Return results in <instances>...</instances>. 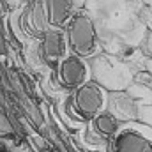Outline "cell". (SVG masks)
<instances>
[{"mask_svg": "<svg viewBox=\"0 0 152 152\" xmlns=\"http://www.w3.org/2000/svg\"><path fill=\"white\" fill-rule=\"evenodd\" d=\"M90 64V78L97 85H101L104 90L117 92L124 90L131 85L133 73L129 66L112 55H94Z\"/></svg>", "mask_w": 152, "mask_h": 152, "instance_id": "cell-1", "label": "cell"}, {"mask_svg": "<svg viewBox=\"0 0 152 152\" xmlns=\"http://www.w3.org/2000/svg\"><path fill=\"white\" fill-rule=\"evenodd\" d=\"M64 30L71 53H76L83 58H92L94 55H97L99 39L96 32V25L90 16L83 12H76Z\"/></svg>", "mask_w": 152, "mask_h": 152, "instance_id": "cell-2", "label": "cell"}, {"mask_svg": "<svg viewBox=\"0 0 152 152\" xmlns=\"http://www.w3.org/2000/svg\"><path fill=\"white\" fill-rule=\"evenodd\" d=\"M106 101H108L106 90L96 81H87L85 85L75 90L71 97V108L78 118L92 120L101 112H104Z\"/></svg>", "mask_w": 152, "mask_h": 152, "instance_id": "cell-3", "label": "cell"}, {"mask_svg": "<svg viewBox=\"0 0 152 152\" xmlns=\"http://www.w3.org/2000/svg\"><path fill=\"white\" fill-rule=\"evenodd\" d=\"M112 152H152V127L143 122L126 124L113 136Z\"/></svg>", "mask_w": 152, "mask_h": 152, "instance_id": "cell-4", "label": "cell"}, {"mask_svg": "<svg viewBox=\"0 0 152 152\" xmlns=\"http://www.w3.org/2000/svg\"><path fill=\"white\" fill-rule=\"evenodd\" d=\"M57 78L62 87L76 90L90 81V64L87 62V58L76 53H67L57 64Z\"/></svg>", "mask_w": 152, "mask_h": 152, "instance_id": "cell-5", "label": "cell"}, {"mask_svg": "<svg viewBox=\"0 0 152 152\" xmlns=\"http://www.w3.org/2000/svg\"><path fill=\"white\" fill-rule=\"evenodd\" d=\"M41 55L48 64H58L69 51V44L66 37V30L64 28H48L42 36H41Z\"/></svg>", "mask_w": 152, "mask_h": 152, "instance_id": "cell-6", "label": "cell"}, {"mask_svg": "<svg viewBox=\"0 0 152 152\" xmlns=\"http://www.w3.org/2000/svg\"><path fill=\"white\" fill-rule=\"evenodd\" d=\"M106 110L120 120V122H129L138 118V110H140V103L134 101L127 90H117V92H110L108 94V101H106Z\"/></svg>", "mask_w": 152, "mask_h": 152, "instance_id": "cell-7", "label": "cell"}, {"mask_svg": "<svg viewBox=\"0 0 152 152\" xmlns=\"http://www.w3.org/2000/svg\"><path fill=\"white\" fill-rule=\"evenodd\" d=\"M50 25L55 28H66L69 20L76 14L75 0H44Z\"/></svg>", "mask_w": 152, "mask_h": 152, "instance_id": "cell-8", "label": "cell"}, {"mask_svg": "<svg viewBox=\"0 0 152 152\" xmlns=\"http://www.w3.org/2000/svg\"><path fill=\"white\" fill-rule=\"evenodd\" d=\"M90 127H92V131L97 136H101V138H112L120 129V120L112 112L104 110V112H101L97 117H94L90 120Z\"/></svg>", "mask_w": 152, "mask_h": 152, "instance_id": "cell-9", "label": "cell"}, {"mask_svg": "<svg viewBox=\"0 0 152 152\" xmlns=\"http://www.w3.org/2000/svg\"><path fill=\"white\" fill-rule=\"evenodd\" d=\"M27 23L32 27L34 32H37L41 36L48 28H51L50 18H48V11H46V5H44V0H34V4L27 11Z\"/></svg>", "mask_w": 152, "mask_h": 152, "instance_id": "cell-10", "label": "cell"}, {"mask_svg": "<svg viewBox=\"0 0 152 152\" xmlns=\"http://www.w3.org/2000/svg\"><path fill=\"white\" fill-rule=\"evenodd\" d=\"M127 94L140 104H152V87L143 81L131 83L127 87Z\"/></svg>", "mask_w": 152, "mask_h": 152, "instance_id": "cell-11", "label": "cell"}, {"mask_svg": "<svg viewBox=\"0 0 152 152\" xmlns=\"http://www.w3.org/2000/svg\"><path fill=\"white\" fill-rule=\"evenodd\" d=\"M138 120L152 127V104H140V110H138Z\"/></svg>", "mask_w": 152, "mask_h": 152, "instance_id": "cell-12", "label": "cell"}, {"mask_svg": "<svg viewBox=\"0 0 152 152\" xmlns=\"http://www.w3.org/2000/svg\"><path fill=\"white\" fill-rule=\"evenodd\" d=\"M0 133H2V134H4V133H11V124H9L7 118L2 117V115H0Z\"/></svg>", "mask_w": 152, "mask_h": 152, "instance_id": "cell-13", "label": "cell"}, {"mask_svg": "<svg viewBox=\"0 0 152 152\" xmlns=\"http://www.w3.org/2000/svg\"><path fill=\"white\" fill-rule=\"evenodd\" d=\"M147 71H149V75H152V58L147 60Z\"/></svg>", "mask_w": 152, "mask_h": 152, "instance_id": "cell-14", "label": "cell"}, {"mask_svg": "<svg viewBox=\"0 0 152 152\" xmlns=\"http://www.w3.org/2000/svg\"><path fill=\"white\" fill-rule=\"evenodd\" d=\"M14 2H16V5H18V4H20V0H14Z\"/></svg>", "mask_w": 152, "mask_h": 152, "instance_id": "cell-15", "label": "cell"}]
</instances>
